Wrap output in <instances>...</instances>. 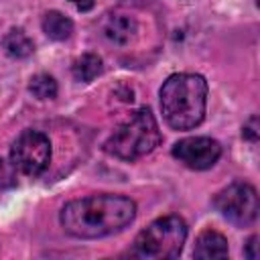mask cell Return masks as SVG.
I'll list each match as a JSON object with an SVG mask.
<instances>
[{"label":"cell","instance_id":"obj_1","mask_svg":"<svg viewBox=\"0 0 260 260\" xmlns=\"http://www.w3.org/2000/svg\"><path fill=\"white\" fill-rule=\"evenodd\" d=\"M136 215V203L122 195H87L61 209V225L75 238H104L126 228Z\"/></svg>","mask_w":260,"mask_h":260},{"label":"cell","instance_id":"obj_2","mask_svg":"<svg viewBox=\"0 0 260 260\" xmlns=\"http://www.w3.org/2000/svg\"><path fill=\"white\" fill-rule=\"evenodd\" d=\"M207 104V81L197 73H175L160 87V110L175 130L201 124Z\"/></svg>","mask_w":260,"mask_h":260},{"label":"cell","instance_id":"obj_3","mask_svg":"<svg viewBox=\"0 0 260 260\" xmlns=\"http://www.w3.org/2000/svg\"><path fill=\"white\" fill-rule=\"evenodd\" d=\"M160 142V130L148 108L138 110L120 124L106 142V150L124 160H136L152 152Z\"/></svg>","mask_w":260,"mask_h":260},{"label":"cell","instance_id":"obj_4","mask_svg":"<svg viewBox=\"0 0 260 260\" xmlns=\"http://www.w3.org/2000/svg\"><path fill=\"white\" fill-rule=\"evenodd\" d=\"M187 238V223L179 215H165L144 228L132 246V256L144 260L177 258Z\"/></svg>","mask_w":260,"mask_h":260},{"label":"cell","instance_id":"obj_5","mask_svg":"<svg viewBox=\"0 0 260 260\" xmlns=\"http://www.w3.org/2000/svg\"><path fill=\"white\" fill-rule=\"evenodd\" d=\"M215 209L232 223L246 228L258 217V193L248 183H234L221 189L213 199Z\"/></svg>","mask_w":260,"mask_h":260},{"label":"cell","instance_id":"obj_6","mask_svg":"<svg viewBox=\"0 0 260 260\" xmlns=\"http://www.w3.org/2000/svg\"><path fill=\"white\" fill-rule=\"evenodd\" d=\"M10 158L14 169H18L20 173L30 177L41 175L51 160V142L43 132L26 130L14 140Z\"/></svg>","mask_w":260,"mask_h":260},{"label":"cell","instance_id":"obj_7","mask_svg":"<svg viewBox=\"0 0 260 260\" xmlns=\"http://www.w3.org/2000/svg\"><path fill=\"white\" fill-rule=\"evenodd\" d=\"M221 154V146L213 138L195 136V138H183L173 146V156L179 158L185 167L203 171L217 162Z\"/></svg>","mask_w":260,"mask_h":260},{"label":"cell","instance_id":"obj_8","mask_svg":"<svg viewBox=\"0 0 260 260\" xmlns=\"http://www.w3.org/2000/svg\"><path fill=\"white\" fill-rule=\"evenodd\" d=\"M104 37L116 45H126L134 39L136 35V20L128 14H108V18L104 20Z\"/></svg>","mask_w":260,"mask_h":260},{"label":"cell","instance_id":"obj_9","mask_svg":"<svg viewBox=\"0 0 260 260\" xmlns=\"http://www.w3.org/2000/svg\"><path fill=\"white\" fill-rule=\"evenodd\" d=\"M193 256L201 258V260L225 258L228 256V240L215 230H203L195 240Z\"/></svg>","mask_w":260,"mask_h":260},{"label":"cell","instance_id":"obj_10","mask_svg":"<svg viewBox=\"0 0 260 260\" xmlns=\"http://www.w3.org/2000/svg\"><path fill=\"white\" fill-rule=\"evenodd\" d=\"M43 30L53 41H65L73 32V22L59 10H51L43 16Z\"/></svg>","mask_w":260,"mask_h":260},{"label":"cell","instance_id":"obj_11","mask_svg":"<svg viewBox=\"0 0 260 260\" xmlns=\"http://www.w3.org/2000/svg\"><path fill=\"white\" fill-rule=\"evenodd\" d=\"M2 47L6 49V53L10 57H16V59H24L28 57L32 51H35V45L32 41L28 39V35L22 30V28H12L6 32V37L2 39Z\"/></svg>","mask_w":260,"mask_h":260},{"label":"cell","instance_id":"obj_12","mask_svg":"<svg viewBox=\"0 0 260 260\" xmlns=\"http://www.w3.org/2000/svg\"><path fill=\"white\" fill-rule=\"evenodd\" d=\"M104 65H102V59L93 53H85L81 55L75 63H73V77L77 81H83V83H89L93 81L100 73H102Z\"/></svg>","mask_w":260,"mask_h":260},{"label":"cell","instance_id":"obj_13","mask_svg":"<svg viewBox=\"0 0 260 260\" xmlns=\"http://www.w3.org/2000/svg\"><path fill=\"white\" fill-rule=\"evenodd\" d=\"M28 89L39 100H53L57 95V81L47 73H39L30 79Z\"/></svg>","mask_w":260,"mask_h":260},{"label":"cell","instance_id":"obj_14","mask_svg":"<svg viewBox=\"0 0 260 260\" xmlns=\"http://www.w3.org/2000/svg\"><path fill=\"white\" fill-rule=\"evenodd\" d=\"M16 185V169L12 162L0 158V191Z\"/></svg>","mask_w":260,"mask_h":260},{"label":"cell","instance_id":"obj_15","mask_svg":"<svg viewBox=\"0 0 260 260\" xmlns=\"http://www.w3.org/2000/svg\"><path fill=\"white\" fill-rule=\"evenodd\" d=\"M242 134H244V138H248V140H252V142L258 140V116H252V118L244 124Z\"/></svg>","mask_w":260,"mask_h":260},{"label":"cell","instance_id":"obj_16","mask_svg":"<svg viewBox=\"0 0 260 260\" xmlns=\"http://www.w3.org/2000/svg\"><path fill=\"white\" fill-rule=\"evenodd\" d=\"M256 246H258V238H256V236H252V238H250V242H248V250H246V256H248V258H252V260H256V258H258Z\"/></svg>","mask_w":260,"mask_h":260},{"label":"cell","instance_id":"obj_17","mask_svg":"<svg viewBox=\"0 0 260 260\" xmlns=\"http://www.w3.org/2000/svg\"><path fill=\"white\" fill-rule=\"evenodd\" d=\"M69 2H73L79 10H89V8L93 6V2H95V0H69Z\"/></svg>","mask_w":260,"mask_h":260}]
</instances>
